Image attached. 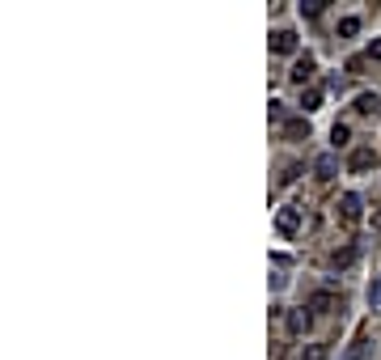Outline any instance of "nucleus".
I'll return each mask as SVG.
<instances>
[{
    "label": "nucleus",
    "instance_id": "obj_5",
    "mask_svg": "<svg viewBox=\"0 0 381 360\" xmlns=\"http://www.w3.org/2000/svg\"><path fill=\"white\" fill-rule=\"evenodd\" d=\"M335 170H339V162L331 157V152H326V157H318V162H313V174H318V178H335Z\"/></svg>",
    "mask_w": 381,
    "mask_h": 360
},
{
    "label": "nucleus",
    "instance_id": "obj_14",
    "mask_svg": "<svg viewBox=\"0 0 381 360\" xmlns=\"http://www.w3.org/2000/svg\"><path fill=\"white\" fill-rule=\"evenodd\" d=\"M348 136H352L348 123H335V127H331V140H335V144H348Z\"/></svg>",
    "mask_w": 381,
    "mask_h": 360
},
{
    "label": "nucleus",
    "instance_id": "obj_11",
    "mask_svg": "<svg viewBox=\"0 0 381 360\" xmlns=\"http://www.w3.org/2000/svg\"><path fill=\"white\" fill-rule=\"evenodd\" d=\"M368 305H373V310H381V276L368 284Z\"/></svg>",
    "mask_w": 381,
    "mask_h": 360
},
{
    "label": "nucleus",
    "instance_id": "obj_8",
    "mask_svg": "<svg viewBox=\"0 0 381 360\" xmlns=\"http://www.w3.org/2000/svg\"><path fill=\"white\" fill-rule=\"evenodd\" d=\"M288 331H293V335H305V331H309V314L293 310V314H288Z\"/></svg>",
    "mask_w": 381,
    "mask_h": 360
},
{
    "label": "nucleus",
    "instance_id": "obj_7",
    "mask_svg": "<svg viewBox=\"0 0 381 360\" xmlns=\"http://www.w3.org/2000/svg\"><path fill=\"white\" fill-rule=\"evenodd\" d=\"M309 77H313V60L305 56V60H297V68H293V81H297V85H305Z\"/></svg>",
    "mask_w": 381,
    "mask_h": 360
},
{
    "label": "nucleus",
    "instance_id": "obj_12",
    "mask_svg": "<svg viewBox=\"0 0 381 360\" xmlns=\"http://www.w3.org/2000/svg\"><path fill=\"white\" fill-rule=\"evenodd\" d=\"M356 30H360V17H343V22H339V34H343V38H352Z\"/></svg>",
    "mask_w": 381,
    "mask_h": 360
},
{
    "label": "nucleus",
    "instance_id": "obj_1",
    "mask_svg": "<svg viewBox=\"0 0 381 360\" xmlns=\"http://www.w3.org/2000/svg\"><path fill=\"white\" fill-rule=\"evenodd\" d=\"M276 229H280V237H293V233L301 229V212H297V208H284V212L276 217Z\"/></svg>",
    "mask_w": 381,
    "mask_h": 360
},
{
    "label": "nucleus",
    "instance_id": "obj_13",
    "mask_svg": "<svg viewBox=\"0 0 381 360\" xmlns=\"http://www.w3.org/2000/svg\"><path fill=\"white\" fill-rule=\"evenodd\" d=\"M322 5H326V0H305V5H301V17H318Z\"/></svg>",
    "mask_w": 381,
    "mask_h": 360
},
{
    "label": "nucleus",
    "instance_id": "obj_6",
    "mask_svg": "<svg viewBox=\"0 0 381 360\" xmlns=\"http://www.w3.org/2000/svg\"><path fill=\"white\" fill-rule=\"evenodd\" d=\"M377 107H381V97H377V93H360V97H356V111H360V115H373Z\"/></svg>",
    "mask_w": 381,
    "mask_h": 360
},
{
    "label": "nucleus",
    "instance_id": "obj_16",
    "mask_svg": "<svg viewBox=\"0 0 381 360\" xmlns=\"http://www.w3.org/2000/svg\"><path fill=\"white\" fill-rule=\"evenodd\" d=\"M348 360H364V339H356V343H352V352H348Z\"/></svg>",
    "mask_w": 381,
    "mask_h": 360
},
{
    "label": "nucleus",
    "instance_id": "obj_15",
    "mask_svg": "<svg viewBox=\"0 0 381 360\" xmlns=\"http://www.w3.org/2000/svg\"><path fill=\"white\" fill-rule=\"evenodd\" d=\"M301 360H326V343H313V347H309Z\"/></svg>",
    "mask_w": 381,
    "mask_h": 360
},
{
    "label": "nucleus",
    "instance_id": "obj_17",
    "mask_svg": "<svg viewBox=\"0 0 381 360\" xmlns=\"http://www.w3.org/2000/svg\"><path fill=\"white\" fill-rule=\"evenodd\" d=\"M368 60H381V38H377V42H368Z\"/></svg>",
    "mask_w": 381,
    "mask_h": 360
},
{
    "label": "nucleus",
    "instance_id": "obj_4",
    "mask_svg": "<svg viewBox=\"0 0 381 360\" xmlns=\"http://www.w3.org/2000/svg\"><path fill=\"white\" fill-rule=\"evenodd\" d=\"M339 208H343V221H348V225H356V221H360V195H352V191H348V195L339 199Z\"/></svg>",
    "mask_w": 381,
    "mask_h": 360
},
{
    "label": "nucleus",
    "instance_id": "obj_2",
    "mask_svg": "<svg viewBox=\"0 0 381 360\" xmlns=\"http://www.w3.org/2000/svg\"><path fill=\"white\" fill-rule=\"evenodd\" d=\"M271 51L293 56V51H297V34H293V30H276V34H271Z\"/></svg>",
    "mask_w": 381,
    "mask_h": 360
},
{
    "label": "nucleus",
    "instance_id": "obj_3",
    "mask_svg": "<svg viewBox=\"0 0 381 360\" xmlns=\"http://www.w3.org/2000/svg\"><path fill=\"white\" fill-rule=\"evenodd\" d=\"M368 166H377V152H373V148H356L352 162H348V170H352V174H364Z\"/></svg>",
    "mask_w": 381,
    "mask_h": 360
},
{
    "label": "nucleus",
    "instance_id": "obj_9",
    "mask_svg": "<svg viewBox=\"0 0 381 360\" xmlns=\"http://www.w3.org/2000/svg\"><path fill=\"white\" fill-rule=\"evenodd\" d=\"M284 136H293V140H301V136H309V119H293V123L284 127Z\"/></svg>",
    "mask_w": 381,
    "mask_h": 360
},
{
    "label": "nucleus",
    "instance_id": "obj_10",
    "mask_svg": "<svg viewBox=\"0 0 381 360\" xmlns=\"http://www.w3.org/2000/svg\"><path fill=\"white\" fill-rule=\"evenodd\" d=\"M318 102H322V89H305V97H301V107H305V111H318Z\"/></svg>",
    "mask_w": 381,
    "mask_h": 360
}]
</instances>
